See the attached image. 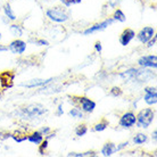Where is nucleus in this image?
<instances>
[{
    "label": "nucleus",
    "mask_w": 157,
    "mask_h": 157,
    "mask_svg": "<svg viewBox=\"0 0 157 157\" xmlns=\"http://www.w3.org/2000/svg\"><path fill=\"white\" fill-rule=\"evenodd\" d=\"M48 112L46 107L41 105V104H30L24 106L23 108H21L17 114L21 115L23 118H28V120H34L40 116L44 115Z\"/></svg>",
    "instance_id": "nucleus-1"
},
{
    "label": "nucleus",
    "mask_w": 157,
    "mask_h": 157,
    "mask_svg": "<svg viewBox=\"0 0 157 157\" xmlns=\"http://www.w3.org/2000/svg\"><path fill=\"white\" fill-rule=\"evenodd\" d=\"M155 115H156V113L153 108H149V107L142 108L136 115V117H137L136 125L140 129H148L155 120Z\"/></svg>",
    "instance_id": "nucleus-2"
},
{
    "label": "nucleus",
    "mask_w": 157,
    "mask_h": 157,
    "mask_svg": "<svg viewBox=\"0 0 157 157\" xmlns=\"http://www.w3.org/2000/svg\"><path fill=\"white\" fill-rule=\"evenodd\" d=\"M71 102H73V105L78 108H81L83 113H88L90 114L92 113L96 107H97V104L96 101H94L92 99L88 98V97H84V96H74V97H71Z\"/></svg>",
    "instance_id": "nucleus-3"
},
{
    "label": "nucleus",
    "mask_w": 157,
    "mask_h": 157,
    "mask_svg": "<svg viewBox=\"0 0 157 157\" xmlns=\"http://www.w3.org/2000/svg\"><path fill=\"white\" fill-rule=\"evenodd\" d=\"M46 16L48 17V20H50L54 23H65L68 21V14L66 13L65 9L62 7H52L47 9L46 12Z\"/></svg>",
    "instance_id": "nucleus-4"
},
{
    "label": "nucleus",
    "mask_w": 157,
    "mask_h": 157,
    "mask_svg": "<svg viewBox=\"0 0 157 157\" xmlns=\"http://www.w3.org/2000/svg\"><path fill=\"white\" fill-rule=\"evenodd\" d=\"M115 21L112 17H108V18L104 20L102 22H100V23H96L92 26H89L86 30L83 31V34L84 36H90V34H94V33H97V32H101L104 30H106L108 26H110Z\"/></svg>",
    "instance_id": "nucleus-5"
},
{
    "label": "nucleus",
    "mask_w": 157,
    "mask_h": 157,
    "mask_svg": "<svg viewBox=\"0 0 157 157\" xmlns=\"http://www.w3.org/2000/svg\"><path fill=\"white\" fill-rule=\"evenodd\" d=\"M15 73L13 71H4L0 73V86L2 90H8L14 86Z\"/></svg>",
    "instance_id": "nucleus-6"
},
{
    "label": "nucleus",
    "mask_w": 157,
    "mask_h": 157,
    "mask_svg": "<svg viewBox=\"0 0 157 157\" xmlns=\"http://www.w3.org/2000/svg\"><path fill=\"white\" fill-rule=\"evenodd\" d=\"M136 122H137V117H136V114L133 112H125L120 117L118 125L123 129H131L136 125Z\"/></svg>",
    "instance_id": "nucleus-7"
},
{
    "label": "nucleus",
    "mask_w": 157,
    "mask_h": 157,
    "mask_svg": "<svg viewBox=\"0 0 157 157\" xmlns=\"http://www.w3.org/2000/svg\"><path fill=\"white\" fill-rule=\"evenodd\" d=\"M155 34H156V30L154 26H145L138 32L136 36H137L139 42H141L142 44H146Z\"/></svg>",
    "instance_id": "nucleus-8"
},
{
    "label": "nucleus",
    "mask_w": 157,
    "mask_h": 157,
    "mask_svg": "<svg viewBox=\"0 0 157 157\" xmlns=\"http://www.w3.org/2000/svg\"><path fill=\"white\" fill-rule=\"evenodd\" d=\"M138 65L145 68H154L157 67V56L156 55H144L139 57L137 60Z\"/></svg>",
    "instance_id": "nucleus-9"
},
{
    "label": "nucleus",
    "mask_w": 157,
    "mask_h": 157,
    "mask_svg": "<svg viewBox=\"0 0 157 157\" xmlns=\"http://www.w3.org/2000/svg\"><path fill=\"white\" fill-rule=\"evenodd\" d=\"M7 47L8 50L14 55H23L26 50V42L21 39H15L13 40Z\"/></svg>",
    "instance_id": "nucleus-10"
},
{
    "label": "nucleus",
    "mask_w": 157,
    "mask_h": 157,
    "mask_svg": "<svg viewBox=\"0 0 157 157\" xmlns=\"http://www.w3.org/2000/svg\"><path fill=\"white\" fill-rule=\"evenodd\" d=\"M54 81L52 78H32L28 82L21 83V86H24V88H29V89H33V88H41V86H46L48 84H50L51 82Z\"/></svg>",
    "instance_id": "nucleus-11"
},
{
    "label": "nucleus",
    "mask_w": 157,
    "mask_h": 157,
    "mask_svg": "<svg viewBox=\"0 0 157 157\" xmlns=\"http://www.w3.org/2000/svg\"><path fill=\"white\" fill-rule=\"evenodd\" d=\"M134 38H136V31L132 30V29L126 28V29H124L123 32L121 33L118 41H120V44H121V46L125 47V46H128Z\"/></svg>",
    "instance_id": "nucleus-12"
},
{
    "label": "nucleus",
    "mask_w": 157,
    "mask_h": 157,
    "mask_svg": "<svg viewBox=\"0 0 157 157\" xmlns=\"http://www.w3.org/2000/svg\"><path fill=\"white\" fill-rule=\"evenodd\" d=\"M115 153H117V147H116V144H114V142H106L100 149V154L104 157L113 156Z\"/></svg>",
    "instance_id": "nucleus-13"
},
{
    "label": "nucleus",
    "mask_w": 157,
    "mask_h": 157,
    "mask_svg": "<svg viewBox=\"0 0 157 157\" xmlns=\"http://www.w3.org/2000/svg\"><path fill=\"white\" fill-rule=\"evenodd\" d=\"M138 68L136 67H130L128 70H125L124 72L120 73V78L122 80H124L125 82H130V81H133L134 78H136V74H137Z\"/></svg>",
    "instance_id": "nucleus-14"
},
{
    "label": "nucleus",
    "mask_w": 157,
    "mask_h": 157,
    "mask_svg": "<svg viewBox=\"0 0 157 157\" xmlns=\"http://www.w3.org/2000/svg\"><path fill=\"white\" fill-rule=\"evenodd\" d=\"M43 139H44V136H43L39 130H38V131H34V132H32V133L28 134V139H26V140H28L29 142L33 144V145L39 146L40 144L42 142Z\"/></svg>",
    "instance_id": "nucleus-15"
},
{
    "label": "nucleus",
    "mask_w": 157,
    "mask_h": 157,
    "mask_svg": "<svg viewBox=\"0 0 157 157\" xmlns=\"http://www.w3.org/2000/svg\"><path fill=\"white\" fill-rule=\"evenodd\" d=\"M2 9H4L5 16H6L10 22H15V21L17 20V16L15 15V13H14V10H13V8H12V6H10L9 2L5 4Z\"/></svg>",
    "instance_id": "nucleus-16"
},
{
    "label": "nucleus",
    "mask_w": 157,
    "mask_h": 157,
    "mask_svg": "<svg viewBox=\"0 0 157 157\" xmlns=\"http://www.w3.org/2000/svg\"><path fill=\"white\" fill-rule=\"evenodd\" d=\"M9 32L12 33L13 36L21 38V36H23V34H24V29L20 24H12V25L9 26Z\"/></svg>",
    "instance_id": "nucleus-17"
},
{
    "label": "nucleus",
    "mask_w": 157,
    "mask_h": 157,
    "mask_svg": "<svg viewBox=\"0 0 157 157\" xmlns=\"http://www.w3.org/2000/svg\"><path fill=\"white\" fill-rule=\"evenodd\" d=\"M10 138H12L15 142L21 144V142L26 141V139H28V134H26V132H22V131L18 130V131H15L14 133H12Z\"/></svg>",
    "instance_id": "nucleus-18"
},
{
    "label": "nucleus",
    "mask_w": 157,
    "mask_h": 157,
    "mask_svg": "<svg viewBox=\"0 0 157 157\" xmlns=\"http://www.w3.org/2000/svg\"><path fill=\"white\" fill-rule=\"evenodd\" d=\"M132 141H133L134 145H144L146 142L148 141V136L145 133H141V132H139V133H136L132 138Z\"/></svg>",
    "instance_id": "nucleus-19"
},
{
    "label": "nucleus",
    "mask_w": 157,
    "mask_h": 157,
    "mask_svg": "<svg viewBox=\"0 0 157 157\" xmlns=\"http://www.w3.org/2000/svg\"><path fill=\"white\" fill-rule=\"evenodd\" d=\"M112 18L115 21V22H120V23H124L126 21V15L124 14V12L120 9V8H115L114 14L112 16Z\"/></svg>",
    "instance_id": "nucleus-20"
},
{
    "label": "nucleus",
    "mask_w": 157,
    "mask_h": 157,
    "mask_svg": "<svg viewBox=\"0 0 157 157\" xmlns=\"http://www.w3.org/2000/svg\"><path fill=\"white\" fill-rule=\"evenodd\" d=\"M109 125V122L107 121V120H102L100 121L99 123H96L92 128V131L94 132H102V131H105L107 129V126Z\"/></svg>",
    "instance_id": "nucleus-21"
},
{
    "label": "nucleus",
    "mask_w": 157,
    "mask_h": 157,
    "mask_svg": "<svg viewBox=\"0 0 157 157\" xmlns=\"http://www.w3.org/2000/svg\"><path fill=\"white\" fill-rule=\"evenodd\" d=\"M144 101L148 106H153L157 104V94H145L144 96Z\"/></svg>",
    "instance_id": "nucleus-22"
},
{
    "label": "nucleus",
    "mask_w": 157,
    "mask_h": 157,
    "mask_svg": "<svg viewBox=\"0 0 157 157\" xmlns=\"http://www.w3.org/2000/svg\"><path fill=\"white\" fill-rule=\"evenodd\" d=\"M68 115H70V116H72L73 118H80V120L84 118V113L81 110V108H78V107H76V106H74L73 108H71V109H70V112H68Z\"/></svg>",
    "instance_id": "nucleus-23"
},
{
    "label": "nucleus",
    "mask_w": 157,
    "mask_h": 157,
    "mask_svg": "<svg viewBox=\"0 0 157 157\" xmlns=\"http://www.w3.org/2000/svg\"><path fill=\"white\" fill-rule=\"evenodd\" d=\"M88 131H89V129H88V126L86 124H80L75 129V136L78 138H82L88 133Z\"/></svg>",
    "instance_id": "nucleus-24"
},
{
    "label": "nucleus",
    "mask_w": 157,
    "mask_h": 157,
    "mask_svg": "<svg viewBox=\"0 0 157 157\" xmlns=\"http://www.w3.org/2000/svg\"><path fill=\"white\" fill-rule=\"evenodd\" d=\"M48 146H49V140H47V139H43L42 142L38 146V147H39V148H38V151H39V154L41 156L46 155V150H47Z\"/></svg>",
    "instance_id": "nucleus-25"
},
{
    "label": "nucleus",
    "mask_w": 157,
    "mask_h": 157,
    "mask_svg": "<svg viewBox=\"0 0 157 157\" xmlns=\"http://www.w3.org/2000/svg\"><path fill=\"white\" fill-rule=\"evenodd\" d=\"M63 6H65L66 8H70L73 5H78L82 2V0H59Z\"/></svg>",
    "instance_id": "nucleus-26"
},
{
    "label": "nucleus",
    "mask_w": 157,
    "mask_h": 157,
    "mask_svg": "<svg viewBox=\"0 0 157 157\" xmlns=\"http://www.w3.org/2000/svg\"><path fill=\"white\" fill-rule=\"evenodd\" d=\"M110 96H113V97H121L122 94H123V90H122L120 86H113L109 91Z\"/></svg>",
    "instance_id": "nucleus-27"
},
{
    "label": "nucleus",
    "mask_w": 157,
    "mask_h": 157,
    "mask_svg": "<svg viewBox=\"0 0 157 157\" xmlns=\"http://www.w3.org/2000/svg\"><path fill=\"white\" fill-rule=\"evenodd\" d=\"M30 41L34 42L36 46H40V47H42V46H44V47H48V46H49V42H48L47 40H44V39H36V40H30Z\"/></svg>",
    "instance_id": "nucleus-28"
},
{
    "label": "nucleus",
    "mask_w": 157,
    "mask_h": 157,
    "mask_svg": "<svg viewBox=\"0 0 157 157\" xmlns=\"http://www.w3.org/2000/svg\"><path fill=\"white\" fill-rule=\"evenodd\" d=\"M123 0H108L107 6H109L110 8H117Z\"/></svg>",
    "instance_id": "nucleus-29"
},
{
    "label": "nucleus",
    "mask_w": 157,
    "mask_h": 157,
    "mask_svg": "<svg viewBox=\"0 0 157 157\" xmlns=\"http://www.w3.org/2000/svg\"><path fill=\"white\" fill-rule=\"evenodd\" d=\"M10 136H12L10 132H7V131H1V132H0V140H1V141H5V140L9 139Z\"/></svg>",
    "instance_id": "nucleus-30"
},
{
    "label": "nucleus",
    "mask_w": 157,
    "mask_h": 157,
    "mask_svg": "<svg viewBox=\"0 0 157 157\" xmlns=\"http://www.w3.org/2000/svg\"><path fill=\"white\" fill-rule=\"evenodd\" d=\"M156 40H157V36H156V34L151 38V39L148 41V42L146 43V46H147V48H153L155 44H156Z\"/></svg>",
    "instance_id": "nucleus-31"
},
{
    "label": "nucleus",
    "mask_w": 157,
    "mask_h": 157,
    "mask_svg": "<svg viewBox=\"0 0 157 157\" xmlns=\"http://www.w3.org/2000/svg\"><path fill=\"white\" fill-rule=\"evenodd\" d=\"M145 94H157L156 86H145Z\"/></svg>",
    "instance_id": "nucleus-32"
},
{
    "label": "nucleus",
    "mask_w": 157,
    "mask_h": 157,
    "mask_svg": "<svg viewBox=\"0 0 157 157\" xmlns=\"http://www.w3.org/2000/svg\"><path fill=\"white\" fill-rule=\"evenodd\" d=\"M94 50H96V52H98V54H101L102 52V44L100 41H97V42L94 43Z\"/></svg>",
    "instance_id": "nucleus-33"
},
{
    "label": "nucleus",
    "mask_w": 157,
    "mask_h": 157,
    "mask_svg": "<svg viewBox=\"0 0 157 157\" xmlns=\"http://www.w3.org/2000/svg\"><path fill=\"white\" fill-rule=\"evenodd\" d=\"M39 131L43 134V136H47L48 133H50V132H51V129L49 128V126H42Z\"/></svg>",
    "instance_id": "nucleus-34"
},
{
    "label": "nucleus",
    "mask_w": 157,
    "mask_h": 157,
    "mask_svg": "<svg viewBox=\"0 0 157 157\" xmlns=\"http://www.w3.org/2000/svg\"><path fill=\"white\" fill-rule=\"evenodd\" d=\"M83 157H96L97 156V153L94 151V150H88L86 153H82Z\"/></svg>",
    "instance_id": "nucleus-35"
},
{
    "label": "nucleus",
    "mask_w": 157,
    "mask_h": 157,
    "mask_svg": "<svg viewBox=\"0 0 157 157\" xmlns=\"http://www.w3.org/2000/svg\"><path fill=\"white\" fill-rule=\"evenodd\" d=\"M128 146H129V141H124V142H122V144H120V145H116V147H117V151H121V150L125 149Z\"/></svg>",
    "instance_id": "nucleus-36"
},
{
    "label": "nucleus",
    "mask_w": 157,
    "mask_h": 157,
    "mask_svg": "<svg viewBox=\"0 0 157 157\" xmlns=\"http://www.w3.org/2000/svg\"><path fill=\"white\" fill-rule=\"evenodd\" d=\"M63 114H64L63 104H59L58 107H57V110H56V115H57V116H62Z\"/></svg>",
    "instance_id": "nucleus-37"
},
{
    "label": "nucleus",
    "mask_w": 157,
    "mask_h": 157,
    "mask_svg": "<svg viewBox=\"0 0 157 157\" xmlns=\"http://www.w3.org/2000/svg\"><path fill=\"white\" fill-rule=\"evenodd\" d=\"M151 139L156 142V140H157V130H154V132L151 133Z\"/></svg>",
    "instance_id": "nucleus-38"
},
{
    "label": "nucleus",
    "mask_w": 157,
    "mask_h": 157,
    "mask_svg": "<svg viewBox=\"0 0 157 157\" xmlns=\"http://www.w3.org/2000/svg\"><path fill=\"white\" fill-rule=\"evenodd\" d=\"M5 51H8V47L4 44H0V52H5Z\"/></svg>",
    "instance_id": "nucleus-39"
},
{
    "label": "nucleus",
    "mask_w": 157,
    "mask_h": 157,
    "mask_svg": "<svg viewBox=\"0 0 157 157\" xmlns=\"http://www.w3.org/2000/svg\"><path fill=\"white\" fill-rule=\"evenodd\" d=\"M1 39H2V34L0 33V41H1Z\"/></svg>",
    "instance_id": "nucleus-40"
}]
</instances>
